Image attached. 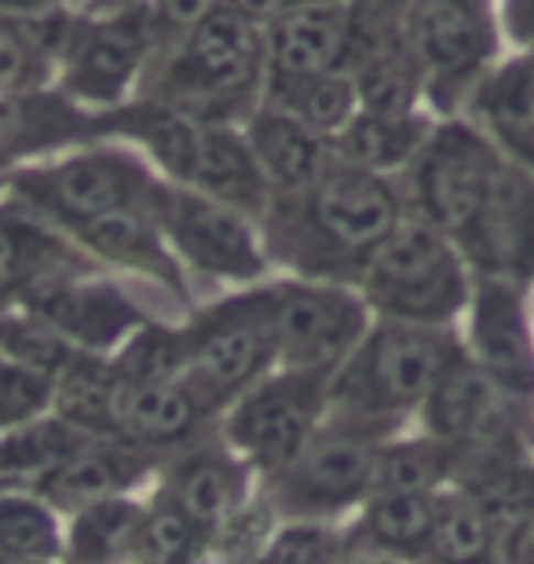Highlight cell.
<instances>
[{
    "label": "cell",
    "mask_w": 534,
    "mask_h": 564,
    "mask_svg": "<svg viewBox=\"0 0 534 564\" xmlns=\"http://www.w3.org/2000/svg\"><path fill=\"white\" fill-rule=\"evenodd\" d=\"M52 0H0V11H37Z\"/></svg>",
    "instance_id": "48"
},
{
    "label": "cell",
    "mask_w": 534,
    "mask_h": 564,
    "mask_svg": "<svg viewBox=\"0 0 534 564\" xmlns=\"http://www.w3.org/2000/svg\"><path fill=\"white\" fill-rule=\"evenodd\" d=\"M469 104L498 147L534 173V48L494 66Z\"/></svg>",
    "instance_id": "22"
},
{
    "label": "cell",
    "mask_w": 534,
    "mask_h": 564,
    "mask_svg": "<svg viewBox=\"0 0 534 564\" xmlns=\"http://www.w3.org/2000/svg\"><path fill=\"white\" fill-rule=\"evenodd\" d=\"M151 77V104L224 126L253 107L268 77L264 30L231 4H220L195 30L168 41Z\"/></svg>",
    "instance_id": "2"
},
{
    "label": "cell",
    "mask_w": 534,
    "mask_h": 564,
    "mask_svg": "<svg viewBox=\"0 0 534 564\" xmlns=\"http://www.w3.org/2000/svg\"><path fill=\"white\" fill-rule=\"evenodd\" d=\"M472 348L476 364L509 397L534 392V334L527 323L524 282L476 275L472 286Z\"/></svg>",
    "instance_id": "17"
},
{
    "label": "cell",
    "mask_w": 534,
    "mask_h": 564,
    "mask_svg": "<svg viewBox=\"0 0 534 564\" xmlns=\"http://www.w3.org/2000/svg\"><path fill=\"white\" fill-rule=\"evenodd\" d=\"M491 517L469 495L436 502V524L425 550L436 564H491Z\"/></svg>",
    "instance_id": "33"
},
{
    "label": "cell",
    "mask_w": 534,
    "mask_h": 564,
    "mask_svg": "<svg viewBox=\"0 0 534 564\" xmlns=\"http://www.w3.org/2000/svg\"><path fill=\"white\" fill-rule=\"evenodd\" d=\"M329 400V375L323 370H286L242 392L227 419V440L246 451L257 466L282 469L319 433Z\"/></svg>",
    "instance_id": "10"
},
{
    "label": "cell",
    "mask_w": 534,
    "mask_h": 564,
    "mask_svg": "<svg viewBox=\"0 0 534 564\" xmlns=\"http://www.w3.org/2000/svg\"><path fill=\"white\" fill-rule=\"evenodd\" d=\"M15 191L30 206L48 217L85 228L88 220L107 217L124 206H154L162 187L154 184L143 162L129 154H81L52 169H30L15 176Z\"/></svg>",
    "instance_id": "9"
},
{
    "label": "cell",
    "mask_w": 534,
    "mask_h": 564,
    "mask_svg": "<svg viewBox=\"0 0 534 564\" xmlns=\"http://www.w3.org/2000/svg\"><path fill=\"white\" fill-rule=\"evenodd\" d=\"M378 422L348 419V425L315 433L297 458L275 469V502L290 517H323L359 502L378 480Z\"/></svg>",
    "instance_id": "8"
},
{
    "label": "cell",
    "mask_w": 534,
    "mask_h": 564,
    "mask_svg": "<svg viewBox=\"0 0 534 564\" xmlns=\"http://www.w3.org/2000/svg\"><path fill=\"white\" fill-rule=\"evenodd\" d=\"M55 400V378L0 356V429L22 425Z\"/></svg>",
    "instance_id": "42"
},
{
    "label": "cell",
    "mask_w": 534,
    "mask_h": 564,
    "mask_svg": "<svg viewBox=\"0 0 534 564\" xmlns=\"http://www.w3.org/2000/svg\"><path fill=\"white\" fill-rule=\"evenodd\" d=\"M0 356L11 359V364L59 378L66 364L77 356V348L66 337L55 334L52 326L26 315V319H0Z\"/></svg>",
    "instance_id": "41"
},
{
    "label": "cell",
    "mask_w": 534,
    "mask_h": 564,
    "mask_svg": "<svg viewBox=\"0 0 534 564\" xmlns=\"http://www.w3.org/2000/svg\"><path fill=\"white\" fill-rule=\"evenodd\" d=\"M268 52V96L337 74L351 66L356 52V4L351 0H312L290 8L264 26Z\"/></svg>",
    "instance_id": "13"
},
{
    "label": "cell",
    "mask_w": 534,
    "mask_h": 564,
    "mask_svg": "<svg viewBox=\"0 0 534 564\" xmlns=\"http://www.w3.org/2000/svg\"><path fill=\"white\" fill-rule=\"evenodd\" d=\"M502 392L505 389L480 364H469L465 356H458L425 400L432 436L450 440V444L494 440L502 433V425H498V419H502Z\"/></svg>",
    "instance_id": "21"
},
{
    "label": "cell",
    "mask_w": 534,
    "mask_h": 564,
    "mask_svg": "<svg viewBox=\"0 0 534 564\" xmlns=\"http://www.w3.org/2000/svg\"><path fill=\"white\" fill-rule=\"evenodd\" d=\"M461 356V348L436 326L389 319L351 348L329 375V400L348 419L389 422L428 400L436 381Z\"/></svg>",
    "instance_id": "3"
},
{
    "label": "cell",
    "mask_w": 534,
    "mask_h": 564,
    "mask_svg": "<svg viewBox=\"0 0 534 564\" xmlns=\"http://www.w3.org/2000/svg\"><path fill=\"white\" fill-rule=\"evenodd\" d=\"M370 304L389 319L439 326L454 319L472 297L469 261L450 235L422 217H403L395 231L370 253L362 268Z\"/></svg>",
    "instance_id": "4"
},
{
    "label": "cell",
    "mask_w": 534,
    "mask_h": 564,
    "mask_svg": "<svg viewBox=\"0 0 534 564\" xmlns=\"http://www.w3.org/2000/svg\"><path fill=\"white\" fill-rule=\"evenodd\" d=\"M469 499L491 517H527L534 510V473L509 458L505 451L487 447L469 466Z\"/></svg>",
    "instance_id": "34"
},
{
    "label": "cell",
    "mask_w": 534,
    "mask_h": 564,
    "mask_svg": "<svg viewBox=\"0 0 534 564\" xmlns=\"http://www.w3.org/2000/svg\"><path fill=\"white\" fill-rule=\"evenodd\" d=\"M356 4H367V8H389V11H406V0H356Z\"/></svg>",
    "instance_id": "49"
},
{
    "label": "cell",
    "mask_w": 534,
    "mask_h": 564,
    "mask_svg": "<svg viewBox=\"0 0 534 564\" xmlns=\"http://www.w3.org/2000/svg\"><path fill=\"white\" fill-rule=\"evenodd\" d=\"M209 532L179 513L173 502L162 499L154 510L143 513L140 535H135L132 561L135 564H195Z\"/></svg>",
    "instance_id": "40"
},
{
    "label": "cell",
    "mask_w": 534,
    "mask_h": 564,
    "mask_svg": "<svg viewBox=\"0 0 534 564\" xmlns=\"http://www.w3.org/2000/svg\"><path fill=\"white\" fill-rule=\"evenodd\" d=\"M121 381L129 389L157 386V381L184 378L187 370V330H165V326H143L121 356L113 359Z\"/></svg>",
    "instance_id": "39"
},
{
    "label": "cell",
    "mask_w": 534,
    "mask_h": 564,
    "mask_svg": "<svg viewBox=\"0 0 534 564\" xmlns=\"http://www.w3.org/2000/svg\"><path fill=\"white\" fill-rule=\"evenodd\" d=\"M476 275L534 282V173L505 154L491 195L454 242Z\"/></svg>",
    "instance_id": "14"
},
{
    "label": "cell",
    "mask_w": 534,
    "mask_h": 564,
    "mask_svg": "<svg viewBox=\"0 0 534 564\" xmlns=\"http://www.w3.org/2000/svg\"><path fill=\"white\" fill-rule=\"evenodd\" d=\"M279 356L275 290L242 293L209 308L195 326H187V370L184 381L216 411L253 389L264 367Z\"/></svg>",
    "instance_id": "6"
},
{
    "label": "cell",
    "mask_w": 534,
    "mask_h": 564,
    "mask_svg": "<svg viewBox=\"0 0 534 564\" xmlns=\"http://www.w3.org/2000/svg\"><path fill=\"white\" fill-rule=\"evenodd\" d=\"M129 386L121 381L113 359H96L77 352L59 378H55V408L59 419L81 429L92 440H124L121 419Z\"/></svg>",
    "instance_id": "23"
},
{
    "label": "cell",
    "mask_w": 534,
    "mask_h": 564,
    "mask_svg": "<svg viewBox=\"0 0 534 564\" xmlns=\"http://www.w3.org/2000/svg\"><path fill=\"white\" fill-rule=\"evenodd\" d=\"M224 4H231L235 11H242L246 19H253V22H260V26H268L271 19L286 15L290 8L312 4V0H224Z\"/></svg>",
    "instance_id": "46"
},
{
    "label": "cell",
    "mask_w": 534,
    "mask_h": 564,
    "mask_svg": "<svg viewBox=\"0 0 534 564\" xmlns=\"http://www.w3.org/2000/svg\"><path fill=\"white\" fill-rule=\"evenodd\" d=\"M334 561H337L334 535L315 524H297L290 532L275 535V543L260 557V564H334Z\"/></svg>",
    "instance_id": "43"
},
{
    "label": "cell",
    "mask_w": 534,
    "mask_h": 564,
    "mask_svg": "<svg viewBox=\"0 0 534 564\" xmlns=\"http://www.w3.org/2000/svg\"><path fill=\"white\" fill-rule=\"evenodd\" d=\"M498 26L516 52L534 48V0H498Z\"/></svg>",
    "instance_id": "45"
},
{
    "label": "cell",
    "mask_w": 534,
    "mask_h": 564,
    "mask_svg": "<svg viewBox=\"0 0 534 564\" xmlns=\"http://www.w3.org/2000/svg\"><path fill=\"white\" fill-rule=\"evenodd\" d=\"M157 44L162 37L146 4L121 8L107 19H85L66 41V88L81 104H118Z\"/></svg>",
    "instance_id": "12"
},
{
    "label": "cell",
    "mask_w": 534,
    "mask_h": 564,
    "mask_svg": "<svg viewBox=\"0 0 534 564\" xmlns=\"http://www.w3.org/2000/svg\"><path fill=\"white\" fill-rule=\"evenodd\" d=\"M502 165L505 151L483 126L443 121L428 132L422 154L411 165L414 217L458 242L491 195Z\"/></svg>",
    "instance_id": "7"
},
{
    "label": "cell",
    "mask_w": 534,
    "mask_h": 564,
    "mask_svg": "<svg viewBox=\"0 0 534 564\" xmlns=\"http://www.w3.org/2000/svg\"><path fill=\"white\" fill-rule=\"evenodd\" d=\"M59 550V528L48 502L26 499V495H0V557L55 561Z\"/></svg>",
    "instance_id": "38"
},
{
    "label": "cell",
    "mask_w": 534,
    "mask_h": 564,
    "mask_svg": "<svg viewBox=\"0 0 534 564\" xmlns=\"http://www.w3.org/2000/svg\"><path fill=\"white\" fill-rule=\"evenodd\" d=\"M151 469V451L129 444V440H92L59 466H52L44 477H37L41 499L52 510H85L92 502L113 499V495L129 491L143 473Z\"/></svg>",
    "instance_id": "19"
},
{
    "label": "cell",
    "mask_w": 534,
    "mask_h": 564,
    "mask_svg": "<svg viewBox=\"0 0 534 564\" xmlns=\"http://www.w3.org/2000/svg\"><path fill=\"white\" fill-rule=\"evenodd\" d=\"M436 129L425 115H373L359 110L348 121L345 132L334 137L337 162L370 169V173H395V169H411L414 158L422 154L428 132Z\"/></svg>",
    "instance_id": "25"
},
{
    "label": "cell",
    "mask_w": 534,
    "mask_h": 564,
    "mask_svg": "<svg viewBox=\"0 0 534 564\" xmlns=\"http://www.w3.org/2000/svg\"><path fill=\"white\" fill-rule=\"evenodd\" d=\"M157 224L190 264L220 279H257L264 272V253L242 220V213L201 191H165L157 195Z\"/></svg>",
    "instance_id": "15"
},
{
    "label": "cell",
    "mask_w": 534,
    "mask_h": 564,
    "mask_svg": "<svg viewBox=\"0 0 534 564\" xmlns=\"http://www.w3.org/2000/svg\"><path fill=\"white\" fill-rule=\"evenodd\" d=\"M157 206V202H154ZM154 206H124L113 209L107 217L88 220L85 228H77L81 242L99 257H107L113 264H124L132 272L157 275L168 286H179L173 257L165 253L162 239H157V213Z\"/></svg>",
    "instance_id": "26"
},
{
    "label": "cell",
    "mask_w": 534,
    "mask_h": 564,
    "mask_svg": "<svg viewBox=\"0 0 534 564\" xmlns=\"http://www.w3.org/2000/svg\"><path fill=\"white\" fill-rule=\"evenodd\" d=\"M85 444H92V436H85L81 429H74L63 419H30L22 425H11L0 436V480L44 477L52 466H59L63 458H70Z\"/></svg>",
    "instance_id": "32"
},
{
    "label": "cell",
    "mask_w": 534,
    "mask_h": 564,
    "mask_svg": "<svg viewBox=\"0 0 534 564\" xmlns=\"http://www.w3.org/2000/svg\"><path fill=\"white\" fill-rule=\"evenodd\" d=\"M279 356L290 370H334L367 337V304L345 286L290 282L275 286Z\"/></svg>",
    "instance_id": "11"
},
{
    "label": "cell",
    "mask_w": 534,
    "mask_h": 564,
    "mask_svg": "<svg viewBox=\"0 0 534 564\" xmlns=\"http://www.w3.org/2000/svg\"><path fill=\"white\" fill-rule=\"evenodd\" d=\"M403 220V198L384 173L337 162L312 187L268 206L271 246L308 275H362L370 253Z\"/></svg>",
    "instance_id": "1"
},
{
    "label": "cell",
    "mask_w": 534,
    "mask_h": 564,
    "mask_svg": "<svg viewBox=\"0 0 534 564\" xmlns=\"http://www.w3.org/2000/svg\"><path fill=\"white\" fill-rule=\"evenodd\" d=\"M436 502L432 491H378L362 517V535L389 554H425Z\"/></svg>",
    "instance_id": "31"
},
{
    "label": "cell",
    "mask_w": 534,
    "mask_h": 564,
    "mask_svg": "<svg viewBox=\"0 0 534 564\" xmlns=\"http://www.w3.org/2000/svg\"><path fill=\"white\" fill-rule=\"evenodd\" d=\"M63 246L26 220L0 217V301L22 293L41 275L59 272Z\"/></svg>",
    "instance_id": "37"
},
{
    "label": "cell",
    "mask_w": 534,
    "mask_h": 564,
    "mask_svg": "<svg viewBox=\"0 0 534 564\" xmlns=\"http://www.w3.org/2000/svg\"><path fill=\"white\" fill-rule=\"evenodd\" d=\"M0 564H52V561H26V557H0Z\"/></svg>",
    "instance_id": "50"
},
{
    "label": "cell",
    "mask_w": 534,
    "mask_h": 564,
    "mask_svg": "<svg viewBox=\"0 0 534 564\" xmlns=\"http://www.w3.org/2000/svg\"><path fill=\"white\" fill-rule=\"evenodd\" d=\"M406 41L425 70V96L454 110L494 70L498 0H406Z\"/></svg>",
    "instance_id": "5"
},
{
    "label": "cell",
    "mask_w": 534,
    "mask_h": 564,
    "mask_svg": "<svg viewBox=\"0 0 534 564\" xmlns=\"http://www.w3.org/2000/svg\"><path fill=\"white\" fill-rule=\"evenodd\" d=\"M77 132H96V118L74 110L66 99L26 93L0 104V158L70 140Z\"/></svg>",
    "instance_id": "28"
},
{
    "label": "cell",
    "mask_w": 534,
    "mask_h": 564,
    "mask_svg": "<svg viewBox=\"0 0 534 564\" xmlns=\"http://www.w3.org/2000/svg\"><path fill=\"white\" fill-rule=\"evenodd\" d=\"M329 137H319L308 129L297 115L286 107H260L249 118L246 143L253 151L260 173H264L268 187L279 195H293L319 180L326 169L337 165V154H329Z\"/></svg>",
    "instance_id": "20"
},
{
    "label": "cell",
    "mask_w": 534,
    "mask_h": 564,
    "mask_svg": "<svg viewBox=\"0 0 534 564\" xmlns=\"http://www.w3.org/2000/svg\"><path fill=\"white\" fill-rule=\"evenodd\" d=\"M505 557L509 564H534V510L527 517H520V524L509 535Z\"/></svg>",
    "instance_id": "47"
},
{
    "label": "cell",
    "mask_w": 534,
    "mask_h": 564,
    "mask_svg": "<svg viewBox=\"0 0 534 564\" xmlns=\"http://www.w3.org/2000/svg\"><path fill=\"white\" fill-rule=\"evenodd\" d=\"M206 414L209 411L201 408V400L190 392L184 378L157 381V386L129 389L121 436L143 451L173 447V444H184Z\"/></svg>",
    "instance_id": "27"
},
{
    "label": "cell",
    "mask_w": 534,
    "mask_h": 564,
    "mask_svg": "<svg viewBox=\"0 0 534 564\" xmlns=\"http://www.w3.org/2000/svg\"><path fill=\"white\" fill-rule=\"evenodd\" d=\"M246 495L242 466L224 451H195L184 458L168 477L165 499L187 513L201 532H216L238 513V502Z\"/></svg>",
    "instance_id": "24"
},
{
    "label": "cell",
    "mask_w": 534,
    "mask_h": 564,
    "mask_svg": "<svg viewBox=\"0 0 534 564\" xmlns=\"http://www.w3.org/2000/svg\"><path fill=\"white\" fill-rule=\"evenodd\" d=\"M70 41V33L41 26L37 19H19L11 11H0V104L33 93L48 70L55 44Z\"/></svg>",
    "instance_id": "30"
},
{
    "label": "cell",
    "mask_w": 534,
    "mask_h": 564,
    "mask_svg": "<svg viewBox=\"0 0 534 564\" xmlns=\"http://www.w3.org/2000/svg\"><path fill=\"white\" fill-rule=\"evenodd\" d=\"M220 4L224 0H151L146 11H151L157 37H162V44H165V41L184 37L187 30H195L198 22Z\"/></svg>",
    "instance_id": "44"
},
{
    "label": "cell",
    "mask_w": 534,
    "mask_h": 564,
    "mask_svg": "<svg viewBox=\"0 0 534 564\" xmlns=\"http://www.w3.org/2000/svg\"><path fill=\"white\" fill-rule=\"evenodd\" d=\"M22 297H26L33 319L52 326L70 345L92 348V352L118 345L129 330L143 326L140 308L121 290L99 279L77 282L66 272H48L37 282H30Z\"/></svg>",
    "instance_id": "16"
},
{
    "label": "cell",
    "mask_w": 534,
    "mask_h": 564,
    "mask_svg": "<svg viewBox=\"0 0 534 564\" xmlns=\"http://www.w3.org/2000/svg\"><path fill=\"white\" fill-rule=\"evenodd\" d=\"M168 173L184 180L187 187L201 191L209 198H220L235 209L268 213L271 187L260 173L253 151L242 137L216 121L190 118V126L179 137V147L168 162Z\"/></svg>",
    "instance_id": "18"
},
{
    "label": "cell",
    "mask_w": 534,
    "mask_h": 564,
    "mask_svg": "<svg viewBox=\"0 0 534 564\" xmlns=\"http://www.w3.org/2000/svg\"><path fill=\"white\" fill-rule=\"evenodd\" d=\"M143 513L146 510L121 495L77 510L70 532V564H121L124 557H132Z\"/></svg>",
    "instance_id": "29"
},
{
    "label": "cell",
    "mask_w": 534,
    "mask_h": 564,
    "mask_svg": "<svg viewBox=\"0 0 534 564\" xmlns=\"http://www.w3.org/2000/svg\"><path fill=\"white\" fill-rule=\"evenodd\" d=\"M271 104L286 107L290 115H297L304 126L315 129L319 137H337V132H345L348 121L359 115V93L348 70L301 82L286 88V93L271 96Z\"/></svg>",
    "instance_id": "36"
},
{
    "label": "cell",
    "mask_w": 534,
    "mask_h": 564,
    "mask_svg": "<svg viewBox=\"0 0 534 564\" xmlns=\"http://www.w3.org/2000/svg\"><path fill=\"white\" fill-rule=\"evenodd\" d=\"M461 444L450 440H411V444L381 447L373 491H432L458 466Z\"/></svg>",
    "instance_id": "35"
}]
</instances>
